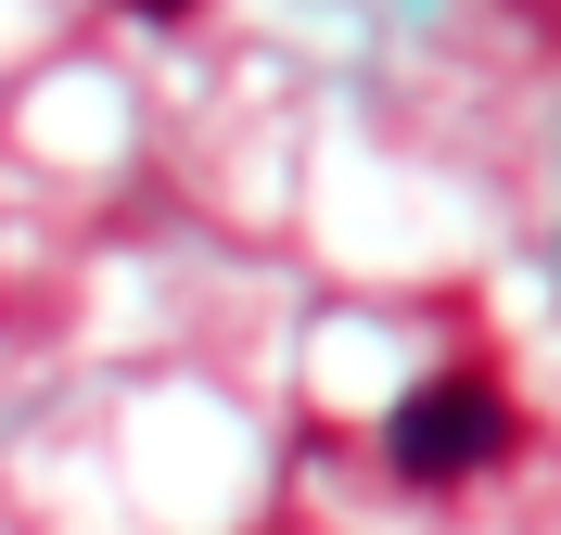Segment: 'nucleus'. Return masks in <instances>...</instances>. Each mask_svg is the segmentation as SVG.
Returning <instances> with one entry per match:
<instances>
[{
  "mask_svg": "<svg viewBox=\"0 0 561 535\" xmlns=\"http://www.w3.org/2000/svg\"><path fill=\"white\" fill-rule=\"evenodd\" d=\"M497 446H511V395L472 383V370H447V383H409L383 421V460L409 472V485H459V472H485Z\"/></svg>",
  "mask_w": 561,
  "mask_h": 535,
  "instance_id": "f257e3e1",
  "label": "nucleus"
},
{
  "mask_svg": "<svg viewBox=\"0 0 561 535\" xmlns=\"http://www.w3.org/2000/svg\"><path fill=\"white\" fill-rule=\"evenodd\" d=\"M128 13H153V26H192V0H128Z\"/></svg>",
  "mask_w": 561,
  "mask_h": 535,
  "instance_id": "f03ea898",
  "label": "nucleus"
}]
</instances>
